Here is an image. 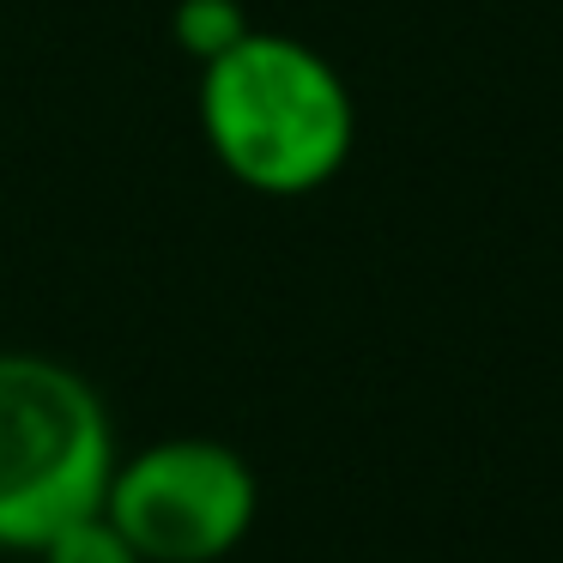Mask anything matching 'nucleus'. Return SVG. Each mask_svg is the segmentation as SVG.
Segmentation results:
<instances>
[{
	"label": "nucleus",
	"mask_w": 563,
	"mask_h": 563,
	"mask_svg": "<svg viewBox=\"0 0 563 563\" xmlns=\"http://www.w3.org/2000/svg\"><path fill=\"white\" fill-rule=\"evenodd\" d=\"M195 122L219 170L267 200L328 188L357 146V98L345 74L316 43L267 25L195 67Z\"/></svg>",
	"instance_id": "f257e3e1"
},
{
	"label": "nucleus",
	"mask_w": 563,
	"mask_h": 563,
	"mask_svg": "<svg viewBox=\"0 0 563 563\" xmlns=\"http://www.w3.org/2000/svg\"><path fill=\"white\" fill-rule=\"evenodd\" d=\"M37 563H146V558H140L134 539H128L122 527H115L110 515H103V503H98V509L74 515V521H67L62 533L43 539Z\"/></svg>",
	"instance_id": "39448f33"
},
{
	"label": "nucleus",
	"mask_w": 563,
	"mask_h": 563,
	"mask_svg": "<svg viewBox=\"0 0 563 563\" xmlns=\"http://www.w3.org/2000/svg\"><path fill=\"white\" fill-rule=\"evenodd\" d=\"M103 515L134 539L146 563H219L255 533L261 478L224 437H158L115 454Z\"/></svg>",
	"instance_id": "7ed1b4c3"
},
{
	"label": "nucleus",
	"mask_w": 563,
	"mask_h": 563,
	"mask_svg": "<svg viewBox=\"0 0 563 563\" xmlns=\"http://www.w3.org/2000/svg\"><path fill=\"white\" fill-rule=\"evenodd\" d=\"M115 454L98 382L49 352H0V551L37 558L49 533L98 509Z\"/></svg>",
	"instance_id": "f03ea898"
},
{
	"label": "nucleus",
	"mask_w": 563,
	"mask_h": 563,
	"mask_svg": "<svg viewBox=\"0 0 563 563\" xmlns=\"http://www.w3.org/2000/svg\"><path fill=\"white\" fill-rule=\"evenodd\" d=\"M249 31H255V19L243 13V0H176L170 7V43L188 67L219 62Z\"/></svg>",
	"instance_id": "20e7f679"
}]
</instances>
